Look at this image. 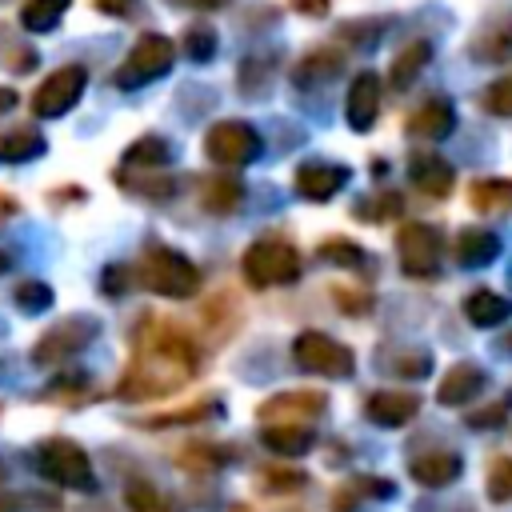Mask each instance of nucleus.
<instances>
[{"label":"nucleus","mask_w":512,"mask_h":512,"mask_svg":"<svg viewBox=\"0 0 512 512\" xmlns=\"http://www.w3.org/2000/svg\"><path fill=\"white\" fill-rule=\"evenodd\" d=\"M200 368V348L196 340L160 316H144V324L136 328V356L124 368L116 396L120 400H156V396H172L176 388H184Z\"/></svg>","instance_id":"nucleus-1"},{"label":"nucleus","mask_w":512,"mask_h":512,"mask_svg":"<svg viewBox=\"0 0 512 512\" xmlns=\"http://www.w3.org/2000/svg\"><path fill=\"white\" fill-rule=\"evenodd\" d=\"M140 284L168 300H188L200 292V268L172 244H148L140 256Z\"/></svg>","instance_id":"nucleus-2"},{"label":"nucleus","mask_w":512,"mask_h":512,"mask_svg":"<svg viewBox=\"0 0 512 512\" xmlns=\"http://www.w3.org/2000/svg\"><path fill=\"white\" fill-rule=\"evenodd\" d=\"M240 272L252 288H276V284H292L300 276V252L288 236H260L244 248Z\"/></svg>","instance_id":"nucleus-3"},{"label":"nucleus","mask_w":512,"mask_h":512,"mask_svg":"<svg viewBox=\"0 0 512 512\" xmlns=\"http://www.w3.org/2000/svg\"><path fill=\"white\" fill-rule=\"evenodd\" d=\"M36 468L52 484H60V488H80V492H92L96 488V472H92L88 452L76 440H68V436H48L36 448Z\"/></svg>","instance_id":"nucleus-4"},{"label":"nucleus","mask_w":512,"mask_h":512,"mask_svg":"<svg viewBox=\"0 0 512 512\" xmlns=\"http://www.w3.org/2000/svg\"><path fill=\"white\" fill-rule=\"evenodd\" d=\"M264 140L248 120H216L204 136V156L220 168H244L260 156Z\"/></svg>","instance_id":"nucleus-5"},{"label":"nucleus","mask_w":512,"mask_h":512,"mask_svg":"<svg viewBox=\"0 0 512 512\" xmlns=\"http://www.w3.org/2000/svg\"><path fill=\"white\" fill-rule=\"evenodd\" d=\"M172 60H176V44H172L168 36H160V32H148V36H140V40L132 44V52L120 60L116 84H120V88L152 84V80H160V76L172 68Z\"/></svg>","instance_id":"nucleus-6"},{"label":"nucleus","mask_w":512,"mask_h":512,"mask_svg":"<svg viewBox=\"0 0 512 512\" xmlns=\"http://www.w3.org/2000/svg\"><path fill=\"white\" fill-rule=\"evenodd\" d=\"M292 360L316 376H352V368H356L352 348L332 340L328 332H300L292 340Z\"/></svg>","instance_id":"nucleus-7"},{"label":"nucleus","mask_w":512,"mask_h":512,"mask_svg":"<svg viewBox=\"0 0 512 512\" xmlns=\"http://www.w3.org/2000/svg\"><path fill=\"white\" fill-rule=\"evenodd\" d=\"M440 248H444V236L436 224H424V220H412V224H400L396 232V252H400V268L416 280L424 276H436L440 268Z\"/></svg>","instance_id":"nucleus-8"},{"label":"nucleus","mask_w":512,"mask_h":512,"mask_svg":"<svg viewBox=\"0 0 512 512\" xmlns=\"http://www.w3.org/2000/svg\"><path fill=\"white\" fill-rule=\"evenodd\" d=\"M100 324L88 320V316H68L60 324H52L36 344H32V364L40 368H52V364H64L68 356H76L80 348H88L96 340Z\"/></svg>","instance_id":"nucleus-9"},{"label":"nucleus","mask_w":512,"mask_h":512,"mask_svg":"<svg viewBox=\"0 0 512 512\" xmlns=\"http://www.w3.org/2000/svg\"><path fill=\"white\" fill-rule=\"evenodd\" d=\"M84 84H88V72H84L80 64H64V68H56V72L32 92V116H40V120H56V116L72 112L76 100L84 96Z\"/></svg>","instance_id":"nucleus-10"},{"label":"nucleus","mask_w":512,"mask_h":512,"mask_svg":"<svg viewBox=\"0 0 512 512\" xmlns=\"http://www.w3.org/2000/svg\"><path fill=\"white\" fill-rule=\"evenodd\" d=\"M320 412H324L320 392H276L256 408V420L260 424H304Z\"/></svg>","instance_id":"nucleus-11"},{"label":"nucleus","mask_w":512,"mask_h":512,"mask_svg":"<svg viewBox=\"0 0 512 512\" xmlns=\"http://www.w3.org/2000/svg\"><path fill=\"white\" fill-rule=\"evenodd\" d=\"M348 180H352V172L344 164H328V160H304L292 176V184L304 200H332Z\"/></svg>","instance_id":"nucleus-12"},{"label":"nucleus","mask_w":512,"mask_h":512,"mask_svg":"<svg viewBox=\"0 0 512 512\" xmlns=\"http://www.w3.org/2000/svg\"><path fill=\"white\" fill-rule=\"evenodd\" d=\"M416 412H420V396L416 392H400V388L372 392L368 404H364V416L372 424H380V428H404Z\"/></svg>","instance_id":"nucleus-13"},{"label":"nucleus","mask_w":512,"mask_h":512,"mask_svg":"<svg viewBox=\"0 0 512 512\" xmlns=\"http://www.w3.org/2000/svg\"><path fill=\"white\" fill-rule=\"evenodd\" d=\"M344 116L352 124V132H368L380 116V76L376 72H360L348 88V100H344Z\"/></svg>","instance_id":"nucleus-14"},{"label":"nucleus","mask_w":512,"mask_h":512,"mask_svg":"<svg viewBox=\"0 0 512 512\" xmlns=\"http://www.w3.org/2000/svg\"><path fill=\"white\" fill-rule=\"evenodd\" d=\"M480 388H484V372H480L472 360H460V364H452V368L444 372V380H440V388H436V400H440L444 408H460V404L476 400Z\"/></svg>","instance_id":"nucleus-15"},{"label":"nucleus","mask_w":512,"mask_h":512,"mask_svg":"<svg viewBox=\"0 0 512 512\" xmlns=\"http://www.w3.org/2000/svg\"><path fill=\"white\" fill-rule=\"evenodd\" d=\"M452 128H456V108H452V100H444V96L424 100V104L408 116V132L420 136V140H444Z\"/></svg>","instance_id":"nucleus-16"},{"label":"nucleus","mask_w":512,"mask_h":512,"mask_svg":"<svg viewBox=\"0 0 512 512\" xmlns=\"http://www.w3.org/2000/svg\"><path fill=\"white\" fill-rule=\"evenodd\" d=\"M408 472H412V480L424 484V488H444V484H452V480L464 472V464H460L456 452L436 448V452H420V456H412Z\"/></svg>","instance_id":"nucleus-17"},{"label":"nucleus","mask_w":512,"mask_h":512,"mask_svg":"<svg viewBox=\"0 0 512 512\" xmlns=\"http://www.w3.org/2000/svg\"><path fill=\"white\" fill-rule=\"evenodd\" d=\"M408 176H412L416 192L436 196V200H440V196H448V192H452V184H456L452 164H448V160H440V156H412Z\"/></svg>","instance_id":"nucleus-18"},{"label":"nucleus","mask_w":512,"mask_h":512,"mask_svg":"<svg viewBox=\"0 0 512 512\" xmlns=\"http://www.w3.org/2000/svg\"><path fill=\"white\" fill-rule=\"evenodd\" d=\"M496 256H500V236H496L492 228L472 224V228H464V232L456 236V264H464V268H484V264H492Z\"/></svg>","instance_id":"nucleus-19"},{"label":"nucleus","mask_w":512,"mask_h":512,"mask_svg":"<svg viewBox=\"0 0 512 512\" xmlns=\"http://www.w3.org/2000/svg\"><path fill=\"white\" fill-rule=\"evenodd\" d=\"M464 316H468L476 328H496V324H504V320L512 316V300L500 296V292H492V288H476V292H468V300H464Z\"/></svg>","instance_id":"nucleus-20"},{"label":"nucleus","mask_w":512,"mask_h":512,"mask_svg":"<svg viewBox=\"0 0 512 512\" xmlns=\"http://www.w3.org/2000/svg\"><path fill=\"white\" fill-rule=\"evenodd\" d=\"M44 136L32 128V124H16V128H4L0 132V164H24V160H36L44 152Z\"/></svg>","instance_id":"nucleus-21"},{"label":"nucleus","mask_w":512,"mask_h":512,"mask_svg":"<svg viewBox=\"0 0 512 512\" xmlns=\"http://www.w3.org/2000/svg\"><path fill=\"white\" fill-rule=\"evenodd\" d=\"M340 64H344V56L336 52V48H312L296 68H292V80L296 84H324V80H332L336 72H340Z\"/></svg>","instance_id":"nucleus-22"},{"label":"nucleus","mask_w":512,"mask_h":512,"mask_svg":"<svg viewBox=\"0 0 512 512\" xmlns=\"http://www.w3.org/2000/svg\"><path fill=\"white\" fill-rule=\"evenodd\" d=\"M472 208L484 212V216H500V212H512V180H500V176H488V180H476L472 192H468Z\"/></svg>","instance_id":"nucleus-23"},{"label":"nucleus","mask_w":512,"mask_h":512,"mask_svg":"<svg viewBox=\"0 0 512 512\" xmlns=\"http://www.w3.org/2000/svg\"><path fill=\"white\" fill-rule=\"evenodd\" d=\"M428 60H432V44H428V40H412V44H404V48L396 52V60H392V72H388L392 88H408V84L424 72Z\"/></svg>","instance_id":"nucleus-24"},{"label":"nucleus","mask_w":512,"mask_h":512,"mask_svg":"<svg viewBox=\"0 0 512 512\" xmlns=\"http://www.w3.org/2000/svg\"><path fill=\"white\" fill-rule=\"evenodd\" d=\"M164 164H172V144L164 140V136H140L136 144H128L124 148V168H164Z\"/></svg>","instance_id":"nucleus-25"},{"label":"nucleus","mask_w":512,"mask_h":512,"mask_svg":"<svg viewBox=\"0 0 512 512\" xmlns=\"http://www.w3.org/2000/svg\"><path fill=\"white\" fill-rule=\"evenodd\" d=\"M264 444L280 456H304L312 448V432L304 424H264Z\"/></svg>","instance_id":"nucleus-26"},{"label":"nucleus","mask_w":512,"mask_h":512,"mask_svg":"<svg viewBox=\"0 0 512 512\" xmlns=\"http://www.w3.org/2000/svg\"><path fill=\"white\" fill-rule=\"evenodd\" d=\"M64 12H68V0H24L20 24H24L28 32H52Z\"/></svg>","instance_id":"nucleus-27"},{"label":"nucleus","mask_w":512,"mask_h":512,"mask_svg":"<svg viewBox=\"0 0 512 512\" xmlns=\"http://www.w3.org/2000/svg\"><path fill=\"white\" fill-rule=\"evenodd\" d=\"M240 180H232V176H216V180H208L204 184V208L212 212V216H224V212H232L236 204H240Z\"/></svg>","instance_id":"nucleus-28"},{"label":"nucleus","mask_w":512,"mask_h":512,"mask_svg":"<svg viewBox=\"0 0 512 512\" xmlns=\"http://www.w3.org/2000/svg\"><path fill=\"white\" fill-rule=\"evenodd\" d=\"M124 504H128V512H176L172 500L156 484H148V480H132L124 488Z\"/></svg>","instance_id":"nucleus-29"},{"label":"nucleus","mask_w":512,"mask_h":512,"mask_svg":"<svg viewBox=\"0 0 512 512\" xmlns=\"http://www.w3.org/2000/svg\"><path fill=\"white\" fill-rule=\"evenodd\" d=\"M476 60L484 64H496V60H508L512 56V24L508 28H496V32H484L476 44H472Z\"/></svg>","instance_id":"nucleus-30"},{"label":"nucleus","mask_w":512,"mask_h":512,"mask_svg":"<svg viewBox=\"0 0 512 512\" xmlns=\"http://www.w3.org/2000/svg\"><path fill=\"white\" fill-rule=\"evenodd\" d=\"M320 256H324L328 264H340V268H360V264H364V248H360L356 240H344V236H328V240L320 244Z\"/></svg>","instance_id":"nucleus-31"},{"label":"nucleus","mask_w":512,"mask_h":512,"mask_svg":"<svg viewBox=\"0 0 512 512\" xmlns=\"http://www.w3.org/2000/svg\"><path fill=\"white\" fill-rule=\"evenodd\" d=\"M488 496L496 504H512V456H496L488 464Z\"/></svg>","instance_id":"nucleus-32"},{"label":"nucleus","mask_w":512,"mask_h":512,"mask_svg":"<svg viewBox=\"0 0 512 512\" xmlns=\"http://www.w3.org/2000/svg\"><path fill=\"white\" fill-rule=\"evenodd\" d=\"M220 404L216 400H204V404H192V408H180V412H164L156 420H148V428H168V424H196V420H208L216 416Z\"/></svg>","instance_id":"nucleus-33"},{"label":"nucleus","mask_w":512,"mask_h":512,"mask_svg":"<svg viewBox=\"0 0 512 512\" xmlns=\"http://www.w3.org/2000/svg\"><path fill=\"white\" fill-rule=\"evenodd\" d=\"M184 52H188L196 64L212 60V56H216V32H212V28H204V24L188 28V32H184Z\"/></svg>","instance_id":"nucleus-34"},{"label":"nucleus","mask_w":512,"mask_h":512,"mask_svg":"<svg viewBox=\"0 0 512 512\" xmlns=\"http://www.w3.org/2000/svg\"><path fill=\"white\" fill-rule=\"evenodd\" d=\"M16 308L20 312H44V308H52V288L40 284V280H24L16 288Z\"/></svg>","instance_id":"nucleus-35"},{"label":"nucleus","mask_w":512,"mask_h":512,"mask_svg":"<svg viewBox=\"0 0 512 512\" xmlns=\"http://www.w3.org/2000/svg\"><path fill=\"white\" fill-rule=\"evenodd\" d=\"M484 108L492 116H512V76H500L484 88Z\"/></svg>","instance_id":"nucleus-36"},{"label":"nucleus","mask_w":512,"mask_h":512,"mask_svg":"<svg viewBox=\"0 0 512 512\" xmlns=\"http://www.w3.org/2000/svg\"><path fill=\"white\" fill-rule=\"evenodd\" d=\"M508 408H512V400L504 396V400H496V404H488V408H480V412H468V424H472V428H496V424L508 420Z\"/></svg>","instance_id":"nucleus-37"},{"label":"nucleus","mask_w":512,"mask_h":512,"mask_svg":"<svg viewBox=\"0 0 512 512\" xmlns=\"http://www.w3.org/2000/svg\"><path fill=\"white\" fill-rule=\"evenodd\" d=\"M432 368V356L428 352H404V356H396V368L392 372H400V376H424Z\"/></svg>","instance_id":"nucleus-38"},{"label":"nucleus","mask_w":512,"mask_h":512,"mask_svg":"<svg viewBox=\"0 0 512 512\" xmlns=\"http://www.w3.org/2000/svg\"><path fill=\"white\" fill-rule=\"evenodd\" d=\"M356 212H360V216H368V220L396 216V212H400V196H376V204H360Z\"/></svg>","instance_id":"nucleus-39"},{"label":"nucleus","mask_w":512,"mask_h":512,"mask_svg":"<svg viewBox=\"0 0 512 512\" xmlns=\"http://www.w3.org/2000/svg\"><path fill=\"white\" fill-rule=\"evenodd\" d=\"M292 8L304 12V16H324L328 12V0H292Z\"/></svg>","instance_id":"nucleus-40"},{"label":"nucleus","mask_w":512,"mask_h":512,"mask_svg":"<svg viewBox=\"0 0 512 512\" xmlns=\"http://www.w3.org/2000/svg\"><path fill=\"white\" fill-rule=\"evenodd\" d=\"M92 4H96L104 16H124V12L132 8V0H92Z\"/></svg>","instance_id":"nucleus-41"},{"label":"nucleus","mask_w":512,"mask_h":512,"mask_svg":"<svg viewBox=\"0 0 512 512\" xmlns=\"http://www.w3.org/2000/svg\"><path fill=\"white\" fill-rule=\"evenodd\" d=\"M172 4H180V8H220V4H228V0H172Z\"/></svg>","instance_id":"nucleus-42"},{"label":"nucleus","mask_w":512,"mask_h":512,"mask_svg":"<svg viewBox=\"0 0 512 512\" xmlns=\"http://www.w3.org/2000/svg\"><path fill=\"white\" fill-rule=\"evenodd\" d=\"M8 108H16V92L12 88H0V112H8Z\"/></svg>","instance_id":"nucleus-43"},{"label":"nucleus","mask_w":512,"mask_h":512,"mask_svg":"<svg viewBox=\"0 0 512 512\" xmlns=\"http://www.w3.org/2000/svg\"><path fill=\"white\" fill-rule=\"evenodd\" d=\"M12 208H16V204H12V200H4V196H0V212H12Z\"/></svg>","instance_id":"nucleus-44"},{"label":"nucleus","mask_w":512,"mask_h":512,"mask_svg":"<svg viewBox=\"0 0 512 512\" xmlns=\"http://www.w3.org/2000/svg\"><path fill=\"white\" fill-rule=\"evenodd\" d=\"M4 268H8V256H4V252H0V272H4Z\"/></svg>","instance_id":"nucleus-45"}]
</instances>
